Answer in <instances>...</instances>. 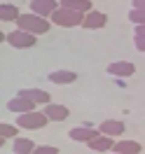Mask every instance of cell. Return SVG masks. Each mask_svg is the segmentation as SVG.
Returning <instances> with one entry per match:
<instances>
[{
  "label": "cell",
  "mask_w": 145,
  "mask_h": 154,
  "mask_svg": "<svg viewBox=\"0 0 145 154\" xmlns=\"http://www.w3.org/2000/svg\"><path fill=\"white\" fill-rule=\"evenodd\" d=\"M134 45L140 54H145V38H134Z\"/></svg>",
  "instance_id": "obj_22"
},
{
  "label": "cell",
  "mask_w": 145,
  "mask_h": 154,
  "mask_svg": "<svg viewBox=\"0 0 145 154\" xmlns=\"http://www.w3.org/2000/svg\"><path fill=\"white\" fill-rule=\"evenodd\" d=\"M61 7L87 14V12H91V0H61Z\"/></svg>",
  "instance_id": "obj_17"
},
{
  "label": "cell",
  "mask_w": 145,
  "mask_h": 154,
  "mask_svg": "<svg viewBox=\"0 0 145 154\" xmlns=\"http://www.w3.org/2000/svg\"><path fill=\"white\" fill-rule=\"evenodd\" d=\"M19 17H21V10L14 2H2V7H0V19L2 21H17Z\"/></svg>",
  "instance_id": "obj_18"
},
{
  "label": "cell",
  "mask_w": 145,
  "mask_h": 154,
  "mask_svg": "<svg viewBox=\"0 0 145 154\" xmlns=\"http://www.w3.org/2000/svg\"><path fill=\"white\" fill-rule=\"evenodd\" d=\"M98 133L110 135V138H117V135L124 133V122H119V119H106V122L98 124Z\"/></svg>",
  "instance_id": "obj_12"
},
{
  "label": "cell",
  "mask_w": 145,
  "mask_h": 154,
  "mask_svg": "<svg viewBox=\"0 0 145 154\" xmlns=\"http://www.w3.org/2000/svg\"><path fill=\"white\" fill-rule=\"evenodd\" d=\"M129 21L134 23V26H143L145 23V10H129Z\"/></svg>",
  "instance_id": "obj_20"
},
{
  "label": "cell",
  "mask_w": 145,
  "mask_h": 154,
  "mask_svg": "<svg viewBox=\"0 0 145 154\" xmlns=\"http://www.w3.org/2000/svg\"><path fill=\"white\" fill-rule=\"evenodd\" d=\"M77 72L75 70H52L47 75V79L52 84H75L77 82Z\"/></svg>",
  "instance_id": "obj_11"
},
{
  "label": "cell",
  "mask_w": 145,
  "mask_h": 154,
  "mask_svg": "<svg viewBox=\"0 0 145 154\" xmlns=\"http://www.w3.org/2000/svg\"><path fill=\"white\" fill-rule=\"evenodd\" d=\"M17 94H19V96H26V98H30V100H33L35 105H42V107L52 103V96H49V94H47V91H45V89L26 87V89H19Z\"/></svg>",
  "instance_id": "obj_8"
},
{
  "label": "cell",
  "mask_w": 145,
  "mask_h": 154,
  "mask_svg": "<svg viewBox=\"0 0 145 154\" xmlns=\"http://www.w3.org/2000/svg\"><path fill=\"white\" fill-rule=\"evenodd\" d=\"M143 149L140 143H136V140H117L115 147H112V152H119V154H138Z\"/></svg>",
  "instance_id": "obj_16"
},
{
  "label": "cell",
  "mask_w": 145,
  "mask_h": 154,
  "mask_svg": "<svg viewBox=\"0 0 145 154\" xmlns=\"http://www.w3.org/2000/svg\"><path fill=\"white\" fill-rule=\"evenodd\" d=\"M14 23H17V28L26 30V33H33V35H45V33H49V28H52V21L45 19V17H40V14H33V12L21 14Z\"/></svg>",
  "instance_id": "obj_1"
},
{
  "label": "cell",
  "mask_w": 145,
  "mask_h": 154,
  "mask_svg": "<svg viewBox=\"0 0 145 154\" xmlns=\"http://www.w3.org/2000/svg\"><path fill=\"white\" fill-rule=\"evenodd\" d=\"M42 112L49 117V122H66L68 117H70V112H68L66 105H56V103H49V105L42 107Z\"/></svg>",
  "instance_id": "obj_13"
},
{
  "label": "cell",
  "mask_w": 145,
  "mask_h": 154,
  "mask_svg": "<svg viewBox=\"0 0 145 154\" xmlns=\"http://www.w3.org/2000/svg\"><path fill=\"white\" fill-rule=\"evenodd\" d=\"M38 145L33 143L30 138H14V145H12V152L14 154H33Z\"/></svg>",
  "instance_id": "obj_15"
},
{
  "label": "cell",
  "mask_w": 145,
  "mask_h": 154,
  "mask_svg": "<svg viewBox=\"0 0 145 154\" xmlns=\"http://www.w3.org/2000/svg\"><path fill=\"white\" fill-rule=\"evenodd\" d=\"M87 147L91 152H110L112 147H115V138H110V135H103L98 133L91 143H87Z\"/></svg>",
  "instance_id": "obj_14"
},
{
  "label": "cell",
  "mask_w": 145,
  "mask_h": 154,
  "mask_svg": "<svg viewBox=\"0 0 145 154\" xmlns=\"http://www.w3.org/2000/svg\"><path fill=\"white\" fill-rule=\"evenodd\" d=\"M131 7L134 10H145V0H131Z\"/></svg>",
  "instance_id": "obj_24"
},
{
  "label": "cell",
  "mask_w": 145,
  "mask_h": 154,
  "mask_svg": "<svg viewBox=\"0 0 145 154\" xmlns=\"http://www.w3.org/2000/svg\"><path fill=\"white\" fill-rule=\"evenodd\" d=\"M112 154H119V152H112Z\"/></svg>",
  "instance_id": "obj_25"
},
{
  "label": "cell",
  "mask_w": 145,
  "mask_h": 154,
  "mask_svg": "<svg viewBox=\"0 0 145 154\" xmlns=\"http://www.w3.org/2000/svg\"><path fill=\"white\" fill-rule=\"evenodd\" d=\"M33 154H58V149L54 147V145H38Z\"/></svg>",
  "instance_id": "obj_21"
},
{
  "label": "cell",
  "mask_w": 145,
  "mask_h": 154,
  "mask_svg": "<svg viewBox=\"0 0 145 154\" xmlns=\"http://www.w3.org/2000/svg\"><path fill=\"white\" fill-rule=\"evenodd\" d=\"M49 122V117L42 112V110H33V112H26V115H17V126L19 128H26V131H38V128H45Z\"/></svg>",
  "instance_id": "obj_3"
},
{
  "label": "cell",
  "mask_w": 145,
  "mask_h": 154,
  "mask_svg": "<svg viewBox=\"0 0 145 154\" xmlns=\"http://www.w3.org/2000/svg\"><path fill=\"white\" fill-rule=\"evenodd\" d=\"M134 38H145V23L143 26H134Z\"/></svg>",
  "instance_id": "obj_23"
},
{
  "label": "cell",
  "mask_w": 145,
  "mask_h": 154,
  "mask_svg": "<svg viewBox=\"0 0 145 154\" xmlns=\"http://www.w3.org/2000/svg\"><path fill=\"white\" fill-rule=\"evenodd\" d=\"M7 110L10 112H14V115H26V112H33V110H38V105L30 100V98L26 96H12L10 100H7Z\"/></svg>",
  "instance_id": "obj_5"
},
{
  "label": "cell",
  "mask_w": 145,
  "mask_h": 154,
  "mask_svg": "<svg viewBox=\"0 0 145 154\" xmlns=\"http://www.w3.org/2000/svg\"><path fill=\"white\" fill-rule=\"evenodd\" d=\"M98 135V128H91V126H73L68 131V138L75 140V143H91Z\"/></svg>",
  "instance_id": "obj_9"
},
{
  "label": "cell",
  "mask_w": 145,
  "mask_h": 154,
  "mask_svg": "<svg viewBox=\"0 0 145 154\" xmlns=\"http://www.w3.org/2000/svg\"><path fill=\"white\" fill-rule=\"evenodd\" d=\"M106 70H108L110 77H131L136 72V66L131 61H115V63H110Z\"/></svg>",
  "instance_id": "obj_10"
},
{
  "label": "cell",
  "mask_w": 145,
  "mask_h": 154,
  "mask_svg": "<svg viewBox=\"0 0 145 154\" xmlns=\"http://www.w3.org/2000/svg\"><path fill=\"white\" fill-rule=\"evenodd\" d=\"M17 131H19V126L17 124H0V138L2 140H7V138H17Z\"/></svg>",
  "instance_id": "obj_19"
},
{
  "label": "cell",
  "mask_w": 145,
  "mask_h": 154,
  "mask_svg": "<svg viewBox=\"0 0 145 154\" xmlns=\"http://www.w3.org/2000/svg\"><path fill=\"white\" fill-rule=\"evenodd\" d=\"M58 7H61V2H56V0H30V12L45 17V19H52V14Z\"/></svg>",
  "instance_id": "obj_6"
},
{
  "label": "cell",
  "mask_w": 145,
  "mask_h": 154,
  "mask_svg": "<svg viewBox=\"0 0 145 154\" xmlns=\"http://www.w3.org/2000/svg\"><path fill=\"white\" fill-rule=\"evenodd\" d=\"M108 23V14L106 12H98V10H91L84 14V21H82V28L87 30H98V28H106Z\"/></svg>",
  "instance_id": "obj_7"
},
{
  "label": "cell",
  "mask_w": 145,
  "mask_h": 154,
  "mask_svg": "<svg viewBox=\"0 0 145 154\" xmlns=\"http://www.w3.org/2000/svg\"><path fill=\"white\" fill-rule=\"evenodd\" d=\"M49 21H52L54 26H58V28H75V26H82L84 14L73 12V10H66V7H58V10L52 14Z\"/></svg>",
  "instance_id": "obj_2"
},
{
  "label": "cell",
  "mask_w": 145,
  "mask_h": 154,
  "mask_svg": "<svg viewBox=\"0 0 145 154\" xmlns=\"http://www.w3.org/2000/svg\"><path fill=\"white\" fill-rule=\"evenodd\" d=\"M5 42L14 49H30L35 47V42H38V35H33V33H26V30H10L7 35H5Z\"/></svg>",
  "instance_id": "obj_4"
}]
</instances>
